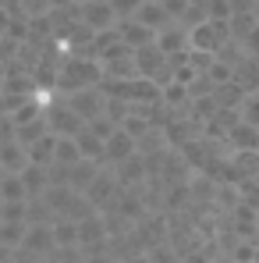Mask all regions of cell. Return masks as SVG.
Returning a JSON list of instances; mask_svg holds the SVG:
<instances>
[{
	"mask_svg": "<svg viewBox=\"0 0 259 263\" xmlns=\"http://www.w3.org/2000/svg\"><path fill=\"white\" fill-rule=\"evenodd\" d=\"M25 164H29V149H25L14 135H11V139H0V167L11 171V175H18Z\"/></svg>",
	"mask_w": 259,
	"mask_h": 263,
	"instance_id": "11",
	"label": "cell"
},
{
	"mask_svg": "<svg viewBox=\"0 0 259 263\" xmlns=\"http://www.w3.org/2000/svg\"><path fill=\"white\" fill-rule=\"evenodd\" d=\"M114 175L121 185H142V181H149V171H146V157L135 149L131 157H125L121 164H114Z\"/></svg>",
	"mask_w": 259,
	"mask_h": 263,
	"instance_id": "9",
	"label": "cell"
},
{
	"mask_svg": "<svg viewBox=\"0 0 259 263\" xmlns=\"http://www.w3.org/2000/svg\"><path fill=\"white\" fill-rule=\"evenodd\" d=\"M213 96L220 107H238L242 96H245V89L238 86V82H220V86H213Z\"/></svg>",
	"mask_w": 259,
	"mask_h": 263,
	"instance_id": "25",
	"label": "cell"
},
{
	"mask_svg": "<svg viewBox=\"0 0 259 263\" xmlns=\"http://www.w3.org/2000/svg\"><path fill=\"white\" fill-rule=\"evenodd\" d=\"M117 192H121V181H117V175H114V167H99L96 171V178L86 185V199L96 206V210H107L114 199H117Z\"/></svg>",
	"mask_w": 259,
	"mask_h": 263,
	"instance_id": "3",
	"label": "cell"
},
{
	"mask_svg": "<svg viewBox=\"0 0 259 263\" xmlns=\"http://www.w3.org/2000/svg\"><path fill=\"white\" fill-rule=\"evenodd\" d=\"M103 79V64L99 57H89L86 50H64L61 57V68H57V79H53V92H71V89L82 86H99Z\"/></svg>",
	"mask_w": 259,
	"mask_h": 263,
	"instance_id": "1",
	"label": "cell"
},
{
	"mask_svg": "<svg viewBox=\"0 0 259 263\" xmlns=\"http://www.w3.org/2000/svg\"><path fill=\"white\" fill-rule=\"evenodd\" d=\"M86 125H89V132H96L99 139H107L110 132L117 128V121H114V118H107V114H96L92 121H86Z\"/></svg>",
	"mask_w": 259,
	"mask_h": 263,
	"instance_id": "28",
	"label": "cell"
},
{
	"mask_svg": "<svg viewBox=\"0 0 259 263\" xmlns=\"http://www.w3.org/2000/svg\"><path fill=\"white\" fill-rule=\"evenodd\" d=\"M131 153H135V135H128V132L117 125V128L103 139V160H99V164L114 167V164H121L125 157H131Z\"/></svg>",
	"mask_w": 259,
	"mask_h": 263,
	"instance_id": "6",
	"label": "cell"
},
{
	"mask_svg": "<svg viewBox=\"0 0 259 263\" xmlns=\"http://www.w3.org/2000/svg\"><path fill=\"white\" fill-rule=\"evenodd\" d=\"M256 153H259V142H256Z\"/></svg>",
	"mask_w": 259,
	"mask_h": 263,
	"instance_id": "40",
	"label": "cell"
},
{
	"mask_svg": "<svg viewBox=\"0 0 259 263\" xmlns=\"http://www.w3.org/2000/svg\"><path fill=\"white\" fill-rule=\"evenodd\" d=\"M78 18H82L86 25H92L96 32L117 25V14H114L110 0H78Z\"/></svg>",
	"mask_w": 259,
	"mask_h": 263,
	"instance_id": "7",
	"label": "cell"
},
{
	"mask_svg": "<svg viewBox=\"0 0 259 263\" xmlns=\"http://www.w3.org/2000/svg\"><path fill=\"white\" fill-rule=\"evenodd\" d=\"M53 146H57V132H43V135L29 146V160H32V164H50V160H53Z\"/></svg>",
	"mask_w": 259,
	"mask_h": 263,
	"instance_id": "21",
	"label": "cell"
},
{
	"mask_svg": "<svg viewBox=\"0 0 259 263\" xmlns=\"http://www.w3.org/2000/svg\"><path fill=\"white\" fill-rule=\"evenodd\" d=\"M11 18H14V11H11L7 4H0V36L7 32V25H11Z\"/></svg>",
	"mask_w": 259,
	"mask_h": 263,
	"instance_id": "33",
	"label": "cell"
},
{
	"mask_svg": "<svg viewBox=\"0 0 259 263\" xmlns=\"http://www.w3.org/2000/svg\"><path fill=\"white\" fill-rule=\"evenodd\" d=\"M50 235H53V249H57V246H78V224L68 220V217L50 220Z\"/></svg>",
	"mask_w": 259,
	"mask_h": 263,
	"instance_id": "17",
	"label": "cell"
},
{
	"mask_svg": "<svg viewBox=\"0 0 259 263\" xmlns=\"http://www.w3.org/2000/svg\"><path fill=\"white\" fill-rule=\"evenodd\" d=\"M224 40H227V22L206 18V22H199V25L188 29V46L192 50H210V53H216Z\"/></svg>",
	"mask_w": 259,
	"mask_h": 263,
	"instance_id": "5",
	"label": "cell"
},
{
	"mask_svg": "<svg viewBox=\"0 0 259 263\" xmlns=\"http://www.w3.org/2000/svg\"><path fill=\"white\" fill-rule=\"evenodd\" d=\"M238 118H242V121H249L252 128H259V89L242 96V103H238Z\"/></svg>",
	"mask_w": 259,
	"mask_h": 263,
	"instance_id": "26",
	"label": "cell"
},
{
	"mask_svg": "<svg viewBox=\"0 0 259 263\" xmlns=\"http://www.w3.org/2000/svg\"><path fill=\"white\" fill-rule=\"evenodd\" d=\"M53 160H57V164H64V167H71V164H78V160H82V149H78L75 135H57Z\"/></svg>",
	"mask_w": 259,
	"mask_h": 263,
	"instance_id": "19",
	"label": "cell"
},
{
	"mask_svg": "<svg viewBox=\"0 0 259 263\" xmlns=\"http://www.w3.org/2000/svg\"><path fill=\"white\" fill-rule=\"evenodd\" d=\"M160 4H164V11H167L171 22H181V14L188 11V0H160Z\"/></svg>",
	"mask_w": 259,
	"mask_h": 263,
	"instance_id": "31",
	"label": "cell"
},
{
	"mask_svg": "<svg viewBox=\"0 0 259 263\" xmlns=\"http://www.w3.org/2000/svg\"><path fill=\"white\" fill-rule=\"evenodd\" d=\"M227 157H231V164L238 167L242 178H256L259 175V153L256 149H231Z\"/></svg>",
	"mask_w": 259,
	"mask_h": 263,
	"instance_id": "22",
	"label": "cell"
},
{
	"mask_svg": "<svg viewBox=\"0 0 259 263\" xmlns=\"http://www.w3.org/2000/svg\"><path fill=\"white\" fill-rule=\"evenodd\" d=\"M242 50H245L249 57H259V22L245 32V36H242Z\"/></svg>",
	"mask_w": 259,
	"mask_h": 263,
	"instance_id": "30",
	"label": "cell"
},
{
	"mask_svg": "<svg viewBox=\"0 0 259 263\" xmlns=\"http://www.w3.org/2000/svg\"><path fill=\"white\" fill-rule=\"evenodd\" d=\"M160 100H164L171 110H181V114H185V103H188V86H185V82H177V79H167V82L160 86Z\"/></svg>",
	"mask_w": 259,
	"mask_h": 263,
	"instance_id": "18",
	"label": "cell"
},
{
	"mask_svg": "<svg viewBox=\"0 0 259 263\" xmlns=\"http://www.w3.org/2000/svg\"><path fill=\"white\" fill-rule=\"evenodd\" d=\"M210 263H238V260H234L231 253H220V249H216L213 256H210Z\"/></svg>",
	"mask_w": 259,
	"mask_h": 263,
	"instance_id": "36",
	"label": "cell"
},
{
	"mask_svg": "<svg viewBox=\"0 0 259 263\" xmlns=\"http://www.w3.org/2000/svg\"><path fill=\"white\" fill-rule=\"evenodd\" d=\"M25 228H29V220H0V246L18 249L25 238Z\"/></svg>",
	"mask_w": 259,
	"mask_h": 263,
	"instance_id": "23",
	"label": "cell"
},
{
	"mask_svg": "<svg viewBox=\"0 0 259 263\" xmlns=\"http://www.w3.org/2000/svg\"><path fill=\"white\" fill-rule=\"evenodd\" d=\"M0 175H4V167H0Z\"/></svg>",
	"mask_w": 259,
	"mask_h": 263,
	"instance_id": "41",
	"label": "cell"
},
{
	"mask_svg": "<svg viewBox=\"0 0 259 263\" xmlns=\"http://www.w3.org/2000/svg\"><path fill=\"white\" fill-rule=\"evenodd\" d=\"M82 121H92L96 114H103V103H107V92L99 86H82V89H71V92H64L61 96Z\"/></svg>",
	"mask_w": 259,
	"mask_h": 263,
	"instance_id": "2",
	"label": "cell"
},
{
	"mask_svg": "<svg viewBox=\"0 0 259 263\" xmlns=\"http://www.w3.org/2000/svg\"><path fill=\"white\" fill-rule=\"evenodd\" d=\"M121 128L128 132V135H135V142H138V139H142L146 132H149V128H156V125H153V121H149L146 114H138V110H131L128 118L121 121Z\"/></svg>",
	"mask_w": 259,
	"mask_h": 263,
	"instance_id": "27",
	"label": "cell"
},
{
	"mask_svg": "<svg viewBox=\"0 0 259 263\" xmlns=\"http://www.w3.org/2000/svg\"><path fill=\"white\" fill-rule=\"evenodd\" d=\"M231 82H238V86L245 89V92H256V89H259V57H249V53H242V57L234 61Z\"/></svg>",
	"mask_w": 259,
	"mask_h": 263,
	"instance_id": "10",
	"label": "cell"
},
{
	"mask_svg": "<svg viewBox=\"0 0 259 263\" xmlns=\"http://www.w3.org/2000/svg\"><path fill=\"white\" fill-rule=\"evenodd\" d=\"M117 263H153V260H149L146 253H128V256H121Z\"/></svg>",
	"mask_w": 259,
	"mask_h": 263,
	"instance_id": "34",
	"label": "cell"
},
{
	"mask_svg": "<svg viewBox=\"0 0 259 263\" xmlns=\"http://www.w3.org/2000/svg\"><path fill=\"white\" fill-rule=\"evenodd\" d=\"M206 14H210L213 22H227V18H231V0H210V4H206Z\"/></svg>",
	"mask_w": 259,
	"mask_h": 263,
	"instance_id": "29",
	"label": "cell"
},
{
	"mask_svg": "<svg viewBox=\"0 0 259 263\" xmlns=\"http://www.w3.org/2000/svg\"><path fill=\"white\" fill-rule=\"evenodd\" d=\"M131 18H135V22H142V25H146V29H153V32H156V29H164V25L171 22L160 0H142V4L135 7V14H131Z\"/></svg>",
	"mask_w": 259,
	"mask_h": 263,
	"instance_id": "13",
	"label": "cell"
},
{
	"mask_svg": "<svg viewBox=\"0 0 259 263\" xmlns=\"http://www.w3.org/2000/svg\"><path fill=\"white\" fill-rule=\"evenodd\" d=\"M18 175H22V181H25L29 199H32V196H39L46 185H50V178H46V164H32V160H29V164H25Z\"/></svg>",
	"mask_w": 259,
	"mask_h": 263,
	"instance_id": "16",
	"label": "cell"
},
{
	"mask_svg": "<svg viewBox=\"0 0 259 263\" xmlns=\"http://www.w3.org/2000/svg\"><path fill=\"white\" fill-rule=\"evenodd\" d=\"M153 43L160 46L164 53H181V50H188V25H181V22H167L164 29L153 32Z\"/></svg>",
	"mask_w": 259,
	"mask_h": 263,
	"instance_id": "8",
	"label": "cell"
},
{
	"mask_svg": "<svg viewBox=\"0 0 259 263\" xmlns=\"http://www.w3.org/2000/svg\"><path fill=\"white\" fill-rule=\"evenodd\" d=\"M0 199H29L22 175H11V171L0 175Z\"/></svg>",
	"mask_w": 259,
	"mask_h": 263,
	"instance_id": "24",
	"label": "cell"
},
{
	"mask_svg": "<svg viewBox=\"0 0 259 263\" xmlns=\"http://www.w3.org/2000/svg\"><path fill=\"white\" fill-rule=\"evenodd\" d=\"M256 7V0H231V14L234 11H252Z\"/></svg>",
	"mask_w": 259,
	"mask_h": 263,
	"instance_id": "35",
	"label": "cell"
},
{
	"mask_svg": "<svg viewBox=\"0 0 259 263\" xmlns=\"http://www.w3.org/2000/svg\"><path fill=\"white\" fill-rule=\"evenodd\" d=\"M0 203H4V199H0Z\"/></svg>",
	"mask_w": 259,
	"mask_h": 263,
	"instance_id": "42",
	"label": "cell"
},
{
	"mask_svg": "<svg viewBox=\"0 0 259 263\" xmlns=\"http://www.w3.org/2000/svg\"><path fill=\"white\" fill-rule=\"evenodd\" d=\"M50 7H71V4H78V0H46Z\"/></svg>",
	"mask_w": 259,
	"mask_h": 263,
	"instance_id": "37",
	"label": "cell"
},
{
	"mask_svg": "<svg viewBox=\"0 0 259 263\" xmlns=\"http://www.w3.org/2000/svg\"><path fill=\"white\" fill-rule=\"evenodd\" d=\"M99 167H103L99 160H89V157H82L78 164H71V167H68V189L86 192V185L96 178V171H99Z\"/></svg>",
	"mask_w": 259,
	"mask_h": 263,
	"instance_id": "15",
	"label": "cell"
},
{
	"mask_svg": "<svg viewBox=\"0 0 259 263\" xmlns=\"http://www.w3.org/2000/svg\"><path fill=\"white\" fill-rule=\"evenodd\" d=\"M75 142H78V149H82V157L89 160H103V139L96 135V132H89V125L75 132Z\"/></svg>",
	"mask_w": 259,
	"mask_h": 263,
	"instance_id": "20",
	"label": "cell"
},
{
	"mask_svg": "<svg viewBox=\"0 0 259 263\" xmlns=\"http://www.w3.org/2000/svg\"><path fill=\"white\" fill-rule=\"evenodd\" d=\"M188 4H199V7H206V4H210V0H188Z\"/></svg>",
	"mask_w": 259,
	"mask_h": 263,
	"instance_id": "38",
	"label": "cell"
},
{
	"mask_svg": "<svg viewBox=\"0 0 259 263\" xmlns=\"http://www.w3.org/2000/svg\"><path fill=\"white\" fill-rule=\"evenodd\" d=\"M224 142H227V153L231 149H256V142H259V128H252L249 121H234L231 128H227V135H224Z\"/></svg>",
	"mask_w": 259,
	"mask_h": 263,
	"instance_id": "12",
	"label": "cell"
},
{
	"mask_svg": "<svg viewBox=\"0 0 259 263\" xmlns=\"http://www.w3.org/2000/svg\"><path fill=\"white\" fill-rule=\"evenodd\" d=\"M138 4H142V0H110V7H114V14H117V18H131Z\"/></svg>",
	"mask_w": 259,
	"mask_h": 263,
	"instance_id": "32",
	"label": "cell"
},
{
	"mask_svg": "<svg viewBox=\"0 0 259 263\" xmlns=\"http://www.w3.org/2000/svg\"><path fill=\"white\" fill-rule=\"evenodd\" d=\"M117 36H121L131 50H135V46L153 43V29H146V25L135 22V18H117Z\"/></svg>",
	"mask_w": 259,
	"mask_h": 263,
	"instance_id": "14",
	"label": "cell"
},
{
	"mask_svg": "<svg viewBox=\"0 0 259 263\" xmlns=\"http://www.w3.org/2000/svg\"><path fill=\"white\" fill-rule=\"evenodd\" d=\"M252 11H256V22H259V0H256V7H252Z\"/></svg>",
	"mask_w": 259,
	"mask_h": 263,
	"instance_id": "39",
	"label": "cell"
},
{
	"mask_svg": "<svg viewBox=\"0 0 259 263\" xmlns=\"http://www.w3.org/2000/svg\"><path fill=\"white\" fill-rule=\"evenodd\" d=\"M46 121H50V132H57V135H75V132L86 125V121H82L61 96H53V92H50V100H46Z\"/></svg>",
	"mask_w": 259,
	"mask_h": 263,
	"instance_id": "4",
	"label": "cell"
}]
</instances>
